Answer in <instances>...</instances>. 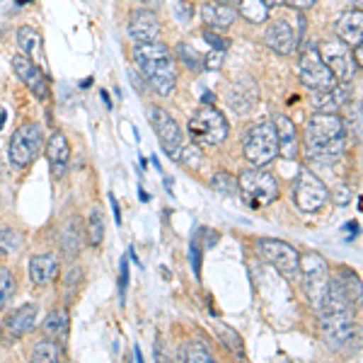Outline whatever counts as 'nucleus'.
<instances>
[{
  "mask_svg": "<svg viewBox=\"0 0 363 363\" xmlns=\"http://www.w3.org/2000/svg\"><path fill=\"white\" fill-rule=\"evenodd\" d=\"M32 361H42V363H54L61 359V347L56 342H49V339H42L32 347Z\"/></svg>",
  "mask_w": 363,
  "mask_h": 363,
  "instance_id": "obj_30",
  "label": "nucleus"
},
{
  "mask_svg": "<svg viewBox=\"0 0 363 363\" xmlns=\"http://www.w3.org/2000/svg\"><path fill=\"white\" fill-rule=\"evenodd\" d=\"M17 44H20V51L27 56H39L44 49L42 34L32 27H20L17 29Z\"/></svg>",
  "mask_w": 363,
  "mask_h": 363,
  "instance_id": "obj_26",
  "label": "nucleus"
},
{
  "mask_svg": "<svg viewBox=\"0 0 363 363\" xmlns=\"http://www.w3.org/2000/svg\"><path fill=\"white\" fill-rule=\"evenodd\" d=\"M361 303H363V301H361Z\"/></svg>",
  "mask_w": 363,
  "mask_h": 363,
  "instance_id": "obj_54",
  "label": "nucleus"
},
{
  "mask_svg": "<svg viewBox=\"0 0 363 363\" xmlns=\"http://www.w3.org/2000/svg\"><path fill=\"white\" fill-rule=\"evenodd\" d=\"M104 238V213L99 211V206H95L90 211V218H87V242L92 247H97Z\"/></svg>",
  "mask_w": 363,
  "mask_h": 363,
  "instance_id": "obj_32",
  "label": "nucleus"
},
{
  "mask_svg": "<svg viewBox=\"0 0 363 363\" xmlns=\"http://www.w3.org/2000/svg\"><path fill=\"white\" fill-rule=\"evenodd\" d=\"M337 37L349 46L363 44V10L344 13L337 20Z\"/></svg>",
  "mask_w": 363,
  "mask_h": 363,
  "instance_id": "obj_20",
  "label": "nucleus"
},
{
  "mask_svg": "<svg viewBox=\"0 0 363 363\" xmlns=\"http://www.w3.org/2000/svg\"><path fill=\"white\" fill-rule=\"evenodd\" d=\"M42 145H44L42 126L34 124V121H27V124H22L13 133V138H10V148H8L10 162H13L15 167L32 165V162L37 160Z\"/></svg>",
  "mask_w": 363,
  "mask_h": 363,
  "instance_id": "obj_8",
  "label": "nucleus"
},
{
  "mask_svg": "<svg viewBox=\"0 0 363 363\" xmlns=\"http://www.w3.org/2000/svg\"><path fill=\"white\" fill-rule=\"evenodd\" d=\"M201 17L206 22V27L211 29H228L235 22L238 10H233L230 5L225 3H206L201 8Z\"/></svg>",
  "mask_w": 363,
  "mask_h": 363,
  "instance_id": "obj_23",
  "label": "nucleus"
},
{
  "mask_svg": "<svg viewBox=\"0 0 363 363\" xmlns=\"http://www.w3.org/2000/svg\"><path fill=\"white\" fill-rule=\"evenodd\" d=\"M189 136L201 148H213L228 138V121L216 107H199L189 119Z\"/></svg>",
  "mask_w": 363,
  "mask_h": 363,
  "instance_id": "obj_5",
  "label": "nucleus"
},
{
  "mask_svg": "<svg viewBox=\"0 0 363 363\" xmlns=\"http://www.w3.org/2000/svg\"><path fill=\"white\" fill-rule=\"evenodd\" d=\"M242 153L252 167H264L279 155V136L272 121H259L250 126L242 140Z\"/></svg>",
  "mask_w": 363,
  "mask_h": 363,
  "instance_id": "obj_3",
  "label": "nucleus"
},
{
  "mask_svg": "<svg viewBox=\"0 0 363 363\" xmlns=\"http://www.w3.org/2000/svg\"><path fill=\"white\" fill-rule=\"evenodd\" d=\"M46 160H49L51 172H54L56 177H61V174L66 172V165L70 160V145H68V138L63 136L61 131H56L54 136L49 138V143H46Z\"/></svg>",
  "mask_w": 363,
  "mask_h": 363,
  "instance_id": "obj_19",
  "label": "nucleus"
},
{
  "mask_svg": "<svg viewBox=\"0 0 363 363\" xmlns=\"http://www.w3.org/2000/svg\"><path fill=\"white\" fill-rule=\"evenodd\" d=\"M58 274V259L54 255H37L29 262V279L37 286H46L56 279Z\"/></svg>",
  "mask_w": 363,
  "mask_h": 363,
  "instance_id": "obj_22",
  "label": "nucleus"
},
{
  "mask_svg": "<svg viewBox=\"0 0 363 363\" xmlns=\"http://www.w3.org/2000/svg\"><path fill=\"white\" fill-rule=\"evenodd\" d=\"M284 3H286V0H267L269 8H277V5H284Z\"/></svg>",
  "mask_w": 363,
  "mask_h": 363,
  "instance_id": "obj_49",
  "label": "nucleus"
},
{
  "mask_svg": "<svg viewBox=\"0 0 363 363\" xmlns=\"http://www.w3.org/2000/svg\"><path fill=\"white\" fill-rule=\"evenodd\" d=\"M177 58L186 66V70H191V73H201L203 70V56L199 54L191 44H177Z\"/></svg>",
  "mask_w": 363,
  "mask_h": 363,
  "instance_id": "obj_31",
  "label": "nucleus"
},
{
  "mask_svg": "<svg viewBox=\"0 0 363 363\" xmlns=\"http://www.w3.org/2000/svg\"><path fill=\"white\" fill-rule=\"evenodd\" d=\"M344 126H349V131L363 143V104L361 102H354L349 107V114H347Z\"/></svg>",
  "mask_w": 363,
  "mask_h": 363,
  "instance_id": "obj_34",
  "label": "nucleus"
},
{
  "mask_svg": "<svg viewBox=\"0 0 363 363\" xmlns=\"http://www.w3.org/2000/svg\"><path fill=\"white\" fill-rule=\"evenodd\" d=\"M92 85V78H85L83 83H80V87H90Z\"/></svg>",
  "mask_w": 363,
  "mask_h": 363,
  "instance_id": "obj_52",
  "label": "nucleus"
},
{
  "mask_svg": "<svg viewBox=\"0 0 363 363\" xmlns=\"http://www.w3.org/2000/svg\"><path fill=\"white\" fill-rule=\"evenodd\" d=\"M13 291H15V279H13V274H10L8 269H0V310H3V308H5V303L10 301Z\"/></svg>",
  "mask_w": 363,
  "mask_h": 363,
  "instance_id": "obj_39",
  "label": "nucleus"
},
{
  "mask_svg": "<svg viewBox=\"0 0 363 363\" xmlns=\"http://www.w3.org/2000/svg\"><path fill=\"white\" fill-rule=\"evenodd\" d=\"M136 3H140V5H148V8H157V5H160L162 0H136Z\"/></svg>",
  "mask_w": 363,
  "mask_h": 363,
  "instance_id": "obj_47",
  "label": "nucleus"
},
{
  "mask_svg": "<svg viewBox=\"0 0 363 363\" xmlns=\"http://www.w3.org/2000/svg\"><path fill=\"white\" fill-rule=\"evenodd\" d=\"M109 201H112V211H114L116 225H121V211H119V203H116V199H114V196H109Z\"/></svg>",
  "mask_w": 363,
  "mask_h": 363,
  "instance_id": "obj_45",
  "label": "nucleus"
},
{
  "mask_svg": "<svg viewBox=\"0 0 363 363\" xmlns=\"http://www.w3.org/2000/svg\"><path fill=\"white\" fill-rule=\"evenodd\" d=\"M257 99H259V90H257V83L252 78H240L230 85V90H228V104H230L238 114L252 112Z\"/></svg>",
  "mask_w": 363,
  "mask_h": 363,
  "instance_id": "obj_18",
  "label": "nucleus"
},
{
  "mask_svg": "<svg viewBox=\"0 0 363 363\" xmlns=\"http://www.w3.org/2000/svg\"><path fill=\"white\" fill-rule=\"evenodd\" d=\"M298 274L303 277V289H306L308 301L313 303L315 313H318L322 301L327 298V291H330V264L318 252H308L301 257V272Z\"/></svg>",
  "mask_w": 363,
  "mask_h": 363,
  "instance_id": "obj_4",
  "label": "nucleus"
},
{
  "mask_svg": "<svg viewBox=\"0 0 363 363\" xmlns=\"http://www.w3.org/2000/svg\"><path fill=\"white\" fill-rule=\"evenodd\" d=\"M330 291H335L337 296H342L354 306L363 301V281L349 267H339L330 274Z\"/></svg>",
  "mask_w": 363,
  "mask_h": 363,
  "instance_id": "obj_15",
  "label": "nucleus"
},
{
  "mask_svg": "<svg viewBox=\"0 0 363 363\" xmlns=\"http://www.w3.org/2000/svg\"><path fill=\"white\" fill-rule=\"evenodd\" d=\"M274 126H277V136H279V155L284 157H296L298 153V133H296V126L289 116L284 114H277L274 116Z\"/></svg>",
  "mask_w": 363,
  "mask_h": 363,
  "instance_id": "obj_21",
  "label": "nucleus"
},
{
  "mask_svg": "<svg viewBox=\"0 0 363 363\" xmlns=\"http://www.w3.org/2000/svg\"><path fill=\"white\" fill-rule=\"evenodd\" d=\"M199 240H191V250H189V257H191V267H194V272L199 274V267H201V247H199Z\"/></svg>",
  "mask_w": 363,
  "mask_h": 363,
  "instance_id": "obj_43",
  "label": "nucleus"
},
{
  "mask_svg": "<svg viewBox=\"0 0 363 363\" xmlns=\"http://www.w3.org/2000/svg\"><path fill=\"white\" fill-rule=\"evenodd\" d=\"M165 186H167L169 194H172V179H169V177H165Z\"/></svg>",
  "mask_w": 363,
  "mask_h": 363,
  "instance_id": "obj_50",
  "label": "nucleus"
},
{
  "mask_svg": "<svg viewBox=\"0 0 363 363\" xmlns=\"http://www.w3.org/2000/svg\"><path fill=\"white\" fill-rule=\"evenodd\" d=\"M177 160H179L184 167H189V169H199V167L203 165L201 145L191 143V145H186V148H182V150H179V155H177Z\"/></svg>",
  "mask_w": 363,
  "mask_h": 363,
  "instance_id": "obj_35",
  "label": "nucleus"
},
{
  "mask_svg": "<svg viewBox=\"0 0 363 363\" xmlns=\"http://www.w3.org/2000/svg\"><path fill=\"white\" fill-rule=\"evenodd\" d=\"M160 32H162V25H160V20H157L155 10H150V8L133 10L131 17H128V22H126V34L136 44L157 42Z\"/></svg>",
  "mask_w": 363,
  "mask_h": 363,
  "instance_id": "obj_13",
  "label": "nucleus"
},
{
  "mask_svg": "<svg viewBox=\"0 0 363 363\" xmlns=\"http://www.w3.org/2000/svg\"><path fill=\"white\" fill-rule=\"evenodd\" d=\"M238 191L250 208H264L279 199V184L264 169H245L238 179Z\"/></svg>",
  "mask_w": 363,
  "mask_h": 363,
  "instance_id": "obj_6",
  "label": "nucleus"
},
{
  "mask_svg": "<svg viewBox=\"0 0 363 363\" xmlns=\"http://www.w3.org/2000/svg\"><path fill=\"white\" fill-rule=\"evenodd\" d=\"M99 95H102V102L107 104V109H112V102H109V95H107V92L102 90V92H99Z\"/></svg>",
  "mask_w": 363,
  "mask_h": 363,
  "instance_id": "obj_48",
  "label": "nucleus"
},
{
  "mask_svg": "<svg viewBox=\"0 0 363 363\" xmlns=\"http://www.w3.org/2000/svg\"><path fill=\"white\" fill-rule=\"evenodd\" d=\"M318 51L337 80H349L354 75V54L349 51V44H344L342 39H327L318 46Z\"/></svg>",
  "mask_w": 363,
  "mask_h": 363,
  "instance_id": "obj_11",
  "label": "nucleus"
},
{
  "mask_svg": "<svg viewBox=\"0 0 363 363\" xmlns=\"http://www.w3.org/2000/svg\"><path fill=\"white\" fill-rule=\"evenodd\" d=\"M351 3L356 5V10H363V0H351Z\"/></svg>",
  "mask_w": 363,
  "mask_h": 363,
  "instance_id": "obj_51",
  "label": "nucleus"
},
{
  "mask_svg": "<svg viewBox=\"0 0 363 363\" xmlns=\"http://www.w3.org/2000/svg\"><path fill=\"white\" fill-rule=\"evenodd\" d=\"M264 39H267V44L277 51V54L289 56V54H294V51L298 49L301 32H298V29L291 25L289 20H274L272 25L267 27Z\"/></svg>",
  "mask_w": 363,
  "mask_h": 363,
  "instance_id": "obj_14",
  "label": "nucleus"
},
{
  "mask_svg": "<svg viewBox=\"0 0 363 363\" xmlns=\"http://www.w3.org/2000/svg\"><path fill=\"white\" fill-rule=\"evenodd\" d=\"M126 286H128V259L119 262V294L124 298L126 294Z\"/></svg>",
  "mask_w": 363,
  "mask_h": 363,
  "instance_id": "obj_42",
  "label": "nucleus"
},
{
  "mask_svg": "<svg viewBox=\"0 0 363 363\" xmlns=\"http://www.w3.org/2000/svg\"><path fill=\"white\" fill-rule=\"evenodd\" d=\"M255 252L262 262L272 264L281 277L294 279L301 272V255L294 245L284 242V240H274V238H259L255 242Z\"/></svg>",
  "mask_w": 363,
  "mask_h": 363,
  "instance_id": "obj_7",
  "label": "nucleus"
},
{
  "mask_svg": "<svg viewBox=\"0 0 363 363\" xmlns=\"http://www.w3.org/2000/svg\"><path fill=\"white\" fill-rule=\"evenodd\" d=\"M148 119H150V124H153L165 153L174 160L182 148V131H179L177 121H174L162 107H148Z\"/></svg>",
  "mask_w": 363,
  "mask_h": 363,
  "instance_id": "obj_12",
  "label": "nucleus"
},
{
  "mask_svg": "<svg viewBox=\"0 0 363 363\" xmlns=\"http://www.w3.org/2000/svg\"><path fill=\"white\" fill-rule=\"evenodd\" d=\"M327 199H330V191H327L325 182L310 169H301L296 179V206L306 213H315L325 206Z\"/></svg>",
  "mask_w": 363,
  "mask_h": 363,
  "instance_id": "obj_9",
  "label": "nucleus"
},
{
  "mask_svg": "<svg viewBox=\"0 0 363 363\" xmlns=\"http://www.w3.org/2000/svg\"><path fill=\"white\" fill-rule=\"evenodd\" d=\"M303 145L310 160L332 162L347 150V126L337 112H315L310 114L306 131H303Z\"/></svg>",
  "mask_w": 363,
  "mask_h": 363,
  "instance_id": "obj_1",
  "label": "nucleus"
},
{
  "mask_svg": "<svg viewBox=\"0 0 363 363\" xmlns=\"http://www.w3.org/2000/svg\"><path fill=\"white\" fill-rule=\"evenodd\" d=\"M80 220L78 218H68L61 225V247L68 257H75L80 252Z\"/></svg>",
  "mask_w": 363,
  "mask_h": 363,
  "instance_id": "obj_25",
  "label": "nucleus"
},
{
  "mask_svg": "<svg viewBox=\"0 0 363 363\" xmlns=\"http://www.w3.org/2000/svg\"><path fill=\"white\" fill-rule=\"evenodd\" d=\"M216 332H218V337H220V342H223V347L225 349H230L233 354H238V356H242V339H240L238 332H233L230 327H225V325H216Z\"/></svg>",
  "mask_w": 363,
  "mask_h": 363,
  "instance_id": "obj_36",
  "label": "nucleus"
},
{
  "mask_svg": "<svg viewBox=\"0 0 363 363\" xmlns=\"http://www.w3.org/2000/svg\"><path fill=\"white\" fill-rule=\"evenodd\" d=\"M5 325H8V330L17 337L32 332L34 327H37V306H34V303H25V306L17 308L15 313L10 315Z\"/></svg>",
  "mask_w": 363,
  "mask_h": 363,
  "instance_id": "obj_24",
  "label": "nucleus"
},
{
  "mask_svg": "<svg viewBox=\"0 0 363 363\" xmlns=\"http://www.w3.org/2000/svg\"><path fill=\"white\" fill-rule=\"evenodd\" d=\"M42 330L49 337H56V339L66 337L68 335V310L66 308H58V310H54V313L46 315Z\"/></svg>",
  "mask_w": 363,
  "mask_h": 363,
  "instance_id": "obj_28",
  "label": "nucleus"
},
{
  "mask_svg": "<svg viewBox=\"0 0 363 363\" xmlns=\"http://www.w3.org/2000/svg\"><path fill=\"white\" fill-rule=\"evenodd\" d=\"M3 124H5V112L0 109V128H3Z\"/></svg>",
  "mask_w": 363,
  "mask_h": 363,
  "instance_id": "obj_53",
  "label": "nucleus"
},
{
  "mask_svg": "<svg viewBox=\"0 0 363 363\" xmlns=\"http://www.w3.org/2000/svg\"><path fill=\"white\" fill-rule=\"evenodd\" d=\"M313 102L320 112H337V109L347 107L351 102V85L349 80H337L327 90H318L313 95Z\"/></svg>",
  "mask_w": 363,
  "mask_h": 363,
  "instance_id": "obj_17",
  "label": "nucleus"
},
{
  "mask_svg": "<svg viewBox=\"0 0 363 363\" xmlns=\"http://www.w3.org/2000/svg\"><path fill=\"white\" fill-rule=\"evenodd\" d=\"M298 75H301V83L310 87L313 92L318 90H327L330 85L337 83L335 73L327 68V63L322 61L318 49H310L301 56V63H298Z\"/></svg>",
  "mask_w": 363,
  "mask_h": 363,
  "instance_id": "obj_10",
  "label": "nucleus"
},
{
  "mask_svg": "<svg viewBox=\"0 0 363 363\" xmlns=\"http://www.w3.org/2000/svg\"><path fill=\"white\" fill-rule=\"evenodd\" d=\"M238 13L247 22H252V25H262L269 17V5L267 0H240Z\"/></svg>",
  "mask_w": 363,
  "mask_h": 363,
  "instance_id": "obj_27",
  "label": "nucleus"
},
{
  "mask_svg": "<svg viewBox=\"0 0 363 363\" xmlns=\"http://www.w3.org/2000/svg\"><path fill=\"white\" fill-rule=\"evenodd\" d=\"M203 39H206L211 49H216V51H228V49H230V42H228L225 37H218V34H216L211 27L203 29Z\"/></svg>",
  "mask_w": 363,
  "mask_h": 363,
  "instance_id": "obj_40",
  "label": "nucleus"
},
{
  "mask_svg": "<svg viewBox=\"0 0 363 363\" xmlns=\"http://www.w3.org/2000/svg\"><path fill=\"white\" fill-rule=\"evenodd\" d=\"M0 250L8 252V255H15V252L22 250V235L10 228H0Z\"/></svg>",
  "mask_w": 363,
  "mask_h": 363,
  "instance_id": "obj_37",
  "label": "nucleus"
},
{
  "mask_svg": "<svg viewBox=\"0 0 363 363\" xmlns=\"http://www.w3.org/2000/svg\"><path fill=\"white\" fill-rule=\"evenodd\" d=\"M223 56L225 51H208V56H203V70H220L223 66Z\"/></svg>",
  "mask_w": 363,
  "mask_h": 363,
  "instance_id": "obj_41",
  "label": "nucleus"
},
{
  "mask_svg": "<svg viewBox=\"0 0 363 363\" xmlns=\"http://www.w3.org/2000/svg\"><path fill=\"white\" fill-rule=\"evenodd\" d=\"M361 349H363V327L351 325V330H349L347 339H344L339 354H342V356H354V354H359Z\"/></svg>",
  "mask_w": 363,
  "mask_h": 363,
  "instance_id": "obj_33",
  "label": "nucleus"
},
{
  "mask_svg": "<svg viewBox=\"0 0 363 363\" xmlns=\"http://www.w3.org/2000/svg\"><path fill=\"white\" fill-rule=\"evenodd\" d=\"M315 3H318V0H286V5H291V8H296V10H308V8H313Z\"/></svg>",
  "mask_w": 363,
  "mask_h": 363,
  "instance_id": "obj_44",
  "label": "nucleus"
},
{
  "mask_svg": "<svg viewBox=\"0 0 363 363\" xmlns=\"http://www.w3.org/2000/svg\"><path fill=\"white\" fill-rule=\"evenodd\" d=\"M182 359L189 363H211L213 361V354H211V349L206 347V342L191 339V342H186L184 351H182Z\"/></svg>",
  "mask_w": 363,
  "mask_h": 363,
  "instance_id": "obj_29",
  "label": "nucleus"
},
{
  "mask_svg": "<svg viewBox=\"0 0 363 363\" xmlns=\"http://www.w3.org/2000/svg\"><path fill=\"white\" fill-rule=\"evenodd\" d=\"M133 61L138 66L140 78L150 90L160 97H167L177 85V66H174L172 51L160 42H145L133 46Z\"/></svg>",
  "mask_w": 363,
  "mask_h": 363,
  "instance_id": "obj_2",
  "label": "nucleus"
},
{
  "mask_svg": "<svg viewBox=\"0 0 363 363\" xmlns=\"http://www.w3.org/2000/svg\"><path fill=\"white\" fill-rule=\"evenodd\" d=\"M211 189L218 191V194H235L238 191V182L230 177L228 172H216L211 179Z\"/></svg>",
  "mask_w": 363,
  "mask_h": 363,
  "instance_id": "obj_38",
  "label": "nucleus"
},
{
  "mask_svg": "<svg viewBox=\"0 0 363 363\" xmlns=\"http://www.w3.org/2000/svg\"><path fill=\"white\" fill-rule=\"evenodd\" d=\"M354 61H356V66H361V68H363V44L356 46V51H354Z\"/></svg>",
  "mask_w": 363,
  "mask_h": 363,
  "instance_id": "obj_46",
  "label": "nucleus"
},
{
  "mask_svg": "<svg viewBox=\"0 0 363 363\" xmlns=\"http://www.w3.org/2000/svg\"><path fill=\"white\" fill-rule=\"evenodd\" d=\"M13 70L17 73V78H20L22 83H25L29 90H32L34 97H39V99L49 97V83H46L44 73L37 66H34L32 61H29L27 54L13 56Z\"/></svg>",
  "mask_w": 363,
  "mask_h": 363,
  "instance_id": "obj_16",
  "label": "nucleus"
}]
</instances>
